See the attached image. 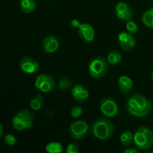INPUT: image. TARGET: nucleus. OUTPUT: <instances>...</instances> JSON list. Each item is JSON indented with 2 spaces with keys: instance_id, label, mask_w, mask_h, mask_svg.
I'll return each mask as SVG.
<instances>
[{
  "instance_id": "nucleus-1",
  "label": "nucleus",
  "mask_w": 153,
  "mask_h": 153,
  "mask_svg": "<svg viewBox=\"0 0 153 153\" xmlns=\"http://www.w3.org/2000/svg\"><path fill=\"white\" fill-rule=\"evenodd\" d=\"M93 134L100 140H106L111 136L114 132V126L107 119L97 120L92 126Z\"/></svg>"
},
{
  "instance_id": "nucleus-2",
  "label": "nucleus",
  "mask_w": 153,
  "mask_h": 153,
  "mask_svg": "<svg viewBox=\"0 0 153 153\" xmlns=\"http://www.w3.org/2000/svg\"><path fill=\"white\" fill-rule=\"evenodd\" d=\"M134 144L141 149H147L153 144V133L149 128L140 127L134 134Z\"/></svg>"
},
{
  "instance_id": "nucleus-3",
  "label": "nucleus",
  "mask_w": 153,
  "mask_h": 153,
  "mask_svg": "<svg viewBox=\"0 0 153 153\" xmlns=\"http://www.w3.org/2000/svg\"><path fill=\"white\" fill-rule=\"evenodd\" d=\"M34 116L32 113L28 110L18 112L12 120L13 127L17 131H22L30 128L33 125Z\"/></svg>"
},
{
  "instance_id": "nucleus-4",
  "label": "nucleus",
  "mask_w": 153,
  "mask_h": 153,
  "mask_svg": "<svg viewBox=\"0 0 153 153\" xmlns=\"http://www.w3.org/2000/svg\"><path fill=\"white\" fill-rule=\"evenodd\" d=\"M108 64L102 58H97L93 60L89 64V72L91 76L95 79H100L107 73Z\"/></svg>"
},
{
  "instance_id": "nucleus-5",
  "label": "nucleus",
  "mask_w": 153,
  "mask_h": 153,
  "mask_svg": "<svg viewBox=\"0 0 153 153\" xmlns=\"http://www.w3.org/2000/svg\"><path fill=\"white\" fill-rule=\"evenodd\" d=\"M88 131V125L85 121L79 120L73 123L70 126V134L76 140L83 138Z\"/></svg>"
},
{
  "instance_id": "nucleus-6",
  "label": "nucleus",
  "mask_w": 153,
  "mask_h": 153,
  "mask_svg": "<svg viewBox=\"0 0 153 153\" xmlns=\"http://www.w3.org/2000/svg\"><path fill=\"white\" fill-rule=\"evenodd\" d=\"M100 109L103 114L108 117L116 116L119 112L117 103L113 100L109 98H105L102 100L100 103Z\"/></svg>"
},
{
  "instance_id": "nucleus-7",
  "label": "nucleus",
  "mask_w": 153,
  "mask_h": 153,
  "mask_svg": "<svg viewBox=\"0 0 153 153\" xmlns=\"http://www.w3.org/2000/svg\"><path fill=\"white\" fill-rule=\"evenodd\" d=\"M19 67L23 72L26 73H34L38 71L40 64L37 61L30 57H25L22 58L19 62Z\"/></svg>"
},
{
  "instance_id": "nucleus-8",
  "label": "nucleus",
  "mask_w": 153,
  "mask_h": 153,
  "mask_svg": "<svg viewBox=\"0 0 153 153\" xmlns=\"http://www.w3.org/2000/svg\"><path fill=\"white\" fill-rule=\"evenodd\" d=\"M118 42L120 47L127 52L132 50L135 46V40L134 37L126 32L120 33L118 35Z\"/></svg>"
},
{
  "instance_id": "nucleus-9",
  "label": "nucleus",
  "mask_w": 153,
  "mask_h": 153,
  "mask_svg": "<svg viewBox=\"0 0 153 153\" xmlns=\"http://www.w3.org/2000/svg\"><path fill=\"white\" fill-rule=\"evenodd\" d=\"M117 16L120 20L128 22L132 17V12L129 6L125 2H120L116 6Z\"/></svg>"
},
{
  "instance_id": "nucleus-10",
  "label": "nucleus",
  "mask_w": 153,
  "mask_h": 153,
  "mask_svg": "<svg viewBox=\"0 0 153 153\" xmlns=\"http://www.w3.org/2000/svg\"><path fill=\"white\" fill-rule=\"evenodd\" d=\"M78 32L83 40L87 43H91L95 37L94 28L89 24H81L78 28Z\"/></svg>"
},
{
  "instance_id": "nucleus-11",
  "label": "nucleus",
  "mask_w": 153,
  "mask_h": 153,
  "mask_svg": "<svg viewBox=\"0 0 153 153\" xmlns=\"http://www.w3.org/2000/svg\"><path fill=\"white\" fill-rule=\"evenodd\" d=\"M43 47L45 52L47 53H53L58 50L59 47V42L55 37L48 36L43 40Z\"/></svg>"
},
{
  "instance_id": "nucleus-12",
  "label": "nucleus",
  "mask_w": 153,
  "mask_h": 153,
  "mask_svg": "<svg viewBox=\"0 0 153 153\" xmlns=\"http://www.w3.org/2000/svg\"><path fill=\"white\" fill-rule=\"evenodd\" d=\"M132 85L131 79L126 76H122L118 80V86L121 92L123 94H128L132 88Z\"/></svg>"
},
{
  "instance_id": "nucleus-13",
  "label": "nucleus",
  "mask_w": 153,
  "mask_h": 153,
  "mask_svg": "<svg viewBox=\"0 0 153 153\" xmlns=\"http://www.w3.org/2000/svg\"><path fill=\"white\" fill-rule=\"evenodd\" d=\"M55 87V79H54L51 76L47 75V76H46V79H45L43 83L41 85V86L40 87L39 90L41 91L42 92L48 93L53 91Z\"/></svg>"
},
{
  "instance_id": "nucleus-14",
  "label": "nucleus",
  "mask_w": 153,
  "mask_h": 153,
  "mask_svg": "<svg viewBox=\"0 0 153 153\" xmlns=\"http://www.w3.org/2000/svg\"><path fill=\"white\" fill-rule=\"evenodd\" d=\"M43 103V96L38 94V95L35 96L34 98L31 100V102H30V106H31V109L34 111H38L41 108L42 105Z\"/></svg>"
},
{
  "instance_id": "nucleus-15",
  "label": "nucleus",
  "mask_w": 153,
  "mask_h": 153,
  "mask_svg": "<svg viewBox=\"0 0 153 153\" xmlns=\"http://www.w3.org/2000/svg\"><path fill=\"white\" fill-rule=\"evenodd\" d=\"M46 150L49 153H61L63 151V147L59 142H52L47 144L46 146Z\"/></svg>"
},
{
  "instance_id": "nucleus-16",
  "label": "nucleus",
  "mask_w": 153,
  "mask_h": 153,
  "mask_svg": "<svg viewBox=\"0 0 153 153\" xmlns=\"http://www.w3.org/2000/svg\"><path fill=\"white\" fill-rule=\"evenodd\" d=\"M72 94H73V97L75 98L76 101L79 102H85L89 97V92H88V91L85 88H84V89L79 91V92L73 93Z\"/></svg>"
},
{
  "instance_id": "nucleus-17",
  "label": "nucleus",
  "mask_w": 153,
  "mask_h": 153,
  "mask_svg": "<svg viewBox=\"0 0 153 153\" xmlns=\"http://www.w3.org/2000/svg\"><path fill=\"white\" fill-rule=\"evenodd\" d=\"M143 22L146 26L149 27V28H153V14L152 11L149 9L146 12H145L144 14L143 15Z\"/></svg>"
},
{
  "instance_id": "nucleus-18",
  "label": "nucleus",
  "mask_w": 153,
  "mask_h": 153,
  "mask_svg": "<svg viewBox=\"0 0 153 153\" xmlns=\"http://www.w3.org/2000/svg\"><path fill=\"white\" fill-rule=\"evenodd\" d=\"M72 86V82L68 78H64L58 83V87L61 90H67Z\"/></svg>"
},
{
  "instance_id": "nucleus-19",
  "label": "nucleus",
  "mask_w": 153,
  "mask_h": 153,
  "mask_svg": "<svg viewBox=\"0 0 153 153\" xmlns=\"http://www.w3.org/2000/svg\"><path fill=\"white\" fill-rule=\"evenodd\" d=\"M126 28L128 31V32H129V34H135L137 32V30H138L137 25H136L135 22H132V21L131 20L127 22Z\"/></svg>"
},
{
  "instance_id": "nucleus-20",
  "label": "nucleus",
  "mask_w": 153,
  "mask_h": 153,
  "mask_svg": "<svg viewBox=\"0 0 153 153\" xmlns=\"http://www.w3.org/2000/svg\"><path fill=\"white\" fill-rule=\"evenodd\" d=\"M4 142L6 145L7 146H14L15 144L16 143V139L13 134H7L4 137Z\"/></svg>"
},
{
  "instance_id": "nucleus-21",
  "label": "nucleus",
  "mask_w": 153,
  "mask_h": 153,
  "mask_svg": "<svg viewBox=\"0 0 153 153\" xmlns=\"http://www.w3.org/2000/svg\"><path fill=\"white\" fill-rule=\"evenodd\" d=\"M82 112H83V111H82V107L76 105L72 108L71 111H70V114L73 118H78L82 114Z\"/></svg>"
},
{
  "instance_id": "nucleus-22",
  "label": "nucleus",
  "mask_w": 153,
  "mask_h": 153,
  "mask_svg": "<svg viewBox=\"0 0 153 153\" xmlns=\"http://www.w3.org/2000/svg\"><path fill=\"white\" fill-rule=\"evenodd\" d=\"M120 140L123 146H125V147H128V146L131 145V141H132V140H130V139H128V137H127L126 134L125 132H123L122 134H121Z\"/></svg>"
},
{
  "instance_id": "nucleus-23",
  "label": "nucleus",
  "mask_w": 153,
  "mask_h": 153,
  "mask_svg": "<svg viewBox=\"0 0 153 153\" xmlns=\"http://www.w3.org/2000/svg\"><path fill=\"white\" fill-rule=\"evenodd\" d=\"M79 151V146L76 143H70L67 146V153H78Z\"/></svg>"
},
{
  "instance_id": "nucleus-24",
  "label": "nucleus",
  "mask_w": 153,
  "mask_h": 153,
  "mask_svg": "<svg viewBox=\"0 0 153 153\" xmlns=\"http://www.w3.org/2000/svg\"><path fill=\"white\" fill-rule=\"evenodd\" d=\"M46 76H47V75H44V74L40 75V76H39L37 79H36L35 87L37 88V89H39V88H40V87L41 86L42 84L43 83V82H44L45 79H46Z\"/></svg>"
},
{
  "instance_id": "nucleus-25",
  "label": "nucleus",
  "mask_w": 153,
  "mask_h": 153,
  "mask_svg": "<svg viewBox=\"0 0 153 153\" xmlns=\"http://www.w3.org/2000/svg\"><path fill=\"white\" fill-rule=\"evenodd\" d=\"M30 0H21L20 2V8L23 13H26L27 9H28V5H29Z\"/></svg>"
},
{
  "instance_id": "nucleus-26",
  "label": "nucleus",
  "mask_w": 153,
  "mask_h": 153,
  "mask_svg": "<svg viewBox=\"0 0 153 153\" xmlns=\"http://www.w3.org/2000/svg\"><path fill=\"white\" fill-rule=\"evenodd\" d=\"M108 61L111 64H113V65L117 64L116 60H115L114 51H113V52H111V53H109L108 56Z\"/></svg>"
},
{
  "instance_id": "nucleus-27",
  "label": "nucleus",
  "mask_w": 153,
  "mask_h": 153,
  "mask_svg": "<svg viewBox=\"0 0 153 153\" xmlns=\"http://www.w3.org/2000/svg\"><path fill=\"white\" fill-rule=\"evenodd\" d=\"M36 7V4H35V1L34 0H30V3H29V5H28V9H27V11L26 13H29L31 12H32L33 10H34Z\"/></svg>"
},
{
  "instance_id": "nucleus-28",
  "label": "nucleus",
  "mask_w": 153,
  "mask_h": 153,
  "mask_svg": "<svg viewBox=\"0 0 153 153\" xmlns=\"http://www.w3.org/2000/svg\"><path fill=\"white\" fill-rule=\"evenodd\" d=\"M70 24H71V25L73 27V28H79L81 25V24L79 23L78 19H73V20L71 21V22H70Z\"/></svg>"
},
{
  "instance_id": "nucleus-29",
  "label": "nucleus",
  "mask_w": 153,
  "mask_h": 153,
  "mask_svg": "<svg viewBox=\"0 0 153 153\" xmlns=\"http://www.w3.org/2000/svg\"><path fill=\"white\" fill-rule=\"evenodd\" d=\"M115 53V60H116V64H118L121 61V55L118 51H114Z\"/></svg>"
},
{
  "instance_id": "nucleus-30",
  "label": "nucleus",
  "mask_w": 153,
  "mask_h": 153,
  "mask_svg": "<svg viewBox=\"0 0 153 153\" xmlns=\"http://www.w3.org/2000/svg\"><path fill=\"white\" fill-rule=\"evenodd\" d=\"M45 116H46L47 117H53L54 116V112L52 111H46V113H45Z\"/></svg>"
},
{
  "instance_id": "nucleus-31",
  "label": "nucleus",
  "mask_w": 153,
  "mask_h": 153,
  "mask_svg": "<svg viewBox=\"0 0 153 153\" xmlns=\"http://www.w3.org/2000/svg\"><path fill=\"white\" fill-rule=\"evenodd\" d=\"M124 152L125 153H137V150H136V149H126V150L124 151Z\"/></svg>"
},
{
  "instance_id": "nucleus-32",
  "label": "nucleus",
  "mask_w": 153,
  "mask_h": 153,
  "mask_svg": "<svg viewBox=\"0 0 153 153\" xmlns=\"http://www.w3.org/2000/svg\"><path fill=\"white\" fill-rule=\"evenodd\" d=\"M4 136V130H3V126L1 124H0V138Z\"/></svg>"
},
{
  "instance_id": "nucleus-33",
  "label": "nucleus",
  "mask_w": 153,
  "mask_h": 153,
  "mask_svg": "<svg viewBox=\"0 0 153 153\" xmlns=\"http://www.w3.org/2000/svg\"><path fill=\"white\" fill-rule=\"evenodd\" d=\"M150 10H151V11H152V14H153V8H151Z\"/></svg>"
},
{
  "instance_id": "nucleus-34",
  "label": "nucleus",
  "mask_w": 153,
  "mask_h": 153,
  "mask_svg": "<svg viewBox=\"0 0 153 153\" xmlns=\"http://www.w3.org/2000/svg\"><path fill=\"white\" fill-rule=\"evenodd\" d=\"M152 80H153V71H152Z\"/></svg>"
}]
</instances>
